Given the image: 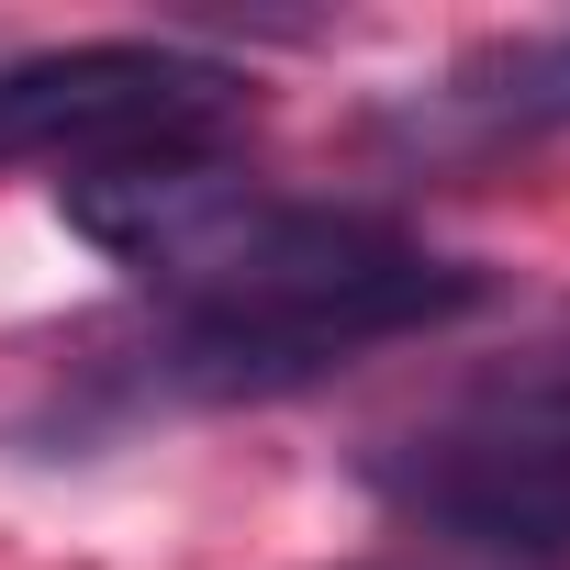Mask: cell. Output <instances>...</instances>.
I'll list each match as a JSON object with an SVG mask.
<instances>
[{
  "label": "cell",
  "mask_w": 570,
  "mask_h": 570,
  "mask_svg": "<svg viewBox=\"0 0 570 570\" xmlns=\"http://www.w3.org/2000/svg\"><path fill=\"white\" fill-rule=\"evenodd\" d=\"M68 224L112 268H135L146 292H168L157 381L202 403L303 392L481 303V268L414 246L403 224L336 213V202H279L235 179L224 157H146V168L68 179Z\"/></svg>",
  "instance_id": "cell-1"
},
{
  "label": "cell",
  "mask_w": 570,
  "mask_h": 570,
  "mask_svg": "<svg viewBox=\"0 0 570 570\" xmlns=\"http://www.w3.org/2000/svg\"><path fill=\"white\" fill-rule=\"evenodd\" d=\"M370 492L470 559L570 570V347H548V358L459 392L414 436H392L370 459Z\"/></svg>",
  "instance_id": "cell-2"
},
{
  "label": "cell",
  "mask_w": 570,
  "mask_h": 570,
  "mask_svg": "<svg viewBox=\"0 0 570 570\" xmlns=\"http://www.w3.org/2000/svg\"><path fill=\"white\" fill-rule=\"evenodd\" d=\"M246 112V79L190 46H46L0 68V168H146L213 157Z\"/></svg>",
  "instance_id": "cell-3"
},
{
  "label": "cell",
  "mask_w": 570,
  "mask_h": 570,
  "mask_svg": "<svg viewBox=\"0 0 570 570\" xmlns=\"http://www.w3.org/2000/svg\"><path fill=\"white\" fill-rule=\"evenodd\" d=\"M448 101L481 112V124H503V135H548V124H570V35H525V46L470 57V68L448 79Z\"/></svg>",
  "instance_id": "cell-4"
}]
</instances>
